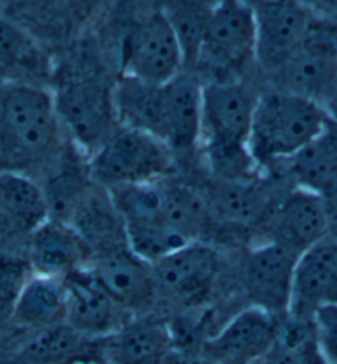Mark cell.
<instances>
[{
    "instance_id": "obj_36",
    "label": "cell",
    "mask_w": 337,
    "mask_h": 364,
    "mask_svg": "<svg viewBox=\"0 0 337 364\" xmlns=\"http://www.w3.org/2000/svg\"><path fill=\"white\" fill-rule=\"evenodd\" d=\"M303 2H306V0H303Z\"/></svg>"
},
{
    "instance_id": "obj_35",
    "label": "cell",
    "mask_w": 337,
    "mask_h": 364,
    "mask_svg": "<svg viewBox=\"0 0 337 364\" xmlns=\"http://www.w3.org/2000/svg\"><path fill=\"white\" fill-rule=\"evenodd\" d=\"M93 364H112V363H109V361H98V363H93Z\"/></svg>"
},
{
    "instance_id": "obj_11",
    "label": "cell",
    "mask_w": 337,
    "mask_h": 364,
    "mask_svg": "<svg viewBox=\"0 0 337 364\" xmlns=\"http://www.w3.org/2000/svg\"><path fill=\"white\" fill-rule=\"evenodd\" d=\"M281 318L249 305L214 331L201 351L216 364H260L274 348Z\"/></svg>"
},
{
    "instance_id": "obj_2",
    "label": "cell",
    "mask_w": 337,
    "mask_h": 364,
    "mask_svg": "<svg viewBox=\"0 0 337 364\" xmlns=\"http://www.w3.org/2000/svg\"><path fill=\"white\" fill-rule=\"evenodd\" d=\"M259 90L239 81L202 82L199 151L222 182H252L260 171L249 149Z\"/></svg>"
},
{
    "instance_id": "obj_3",
    "label": "cell",
    "mask_w": 337,
    "mask_h": 364,
    "mask_svg": "<svg viewBox=\"0 0 337 364\" xmlns=\"http://www.w3.org/2000/svg\"><path fill=\"white\" fill-rule=\"evenodd\" d=\"M51 81L64 132L88 158L119 127L114 99L117 77H107L94 60L71 58L53 69Z\"/></svg>"
},
{
    "instance_id": "obj_6",
    "label": "cell",
    "mask_w": 337,
    "mask_h": 364,
    "mask_svg": "<svg viewBox=\"0 0 337 364\" xmlns=\"http://www.w3.org/2000/svg\"><path fill=\"white\" fill-rule=\"evenodd\" d=\"M256 61V15L250 0H217L192 68L209 81H239Z\"/></svg>"
},
{
    "instance_id": "obj_15",
    "label": "cell",
    "mask_w": 337,
    "mask_h": 364,
    "mask_svg": "<svg viewBox=\"0 0 337 364\" xmlns=\"http://www.w3.org/2000/svg\"><path fill=\"white\" fill-rule=\"evenodd\" d=\"M68 297L66 323L89 338L104 340L133 317L107 292L89 266L64 279Z\"/></svg>"
},
{
    "instance_id": "obj_5",
    "label": "cell",
    "mask_w": 337,
    "mask_h": 364,
    "mask_svg": "<svg viewBox=\"0 0 337 364\" xmlns=\"http://www.w3.org/2000/svg\"><path fill=\"white\" fill-rule=\"evenodd\" d=\"M176 154L167 143L150 133L119 125L88 156L89 174L107 191L170 179Z\"/></svg>"
},
{
    "instance_id": "obj_26",
    "label": "cell",
    "mask_w": 337,
    "mask_h": 364,
    "mask_svg": "<svg viewBox=\"0 0 337 364\" xmlns=\"http://www.w3.org/2000/svg\"><path fill=\"white\" fill-rule=\"evenodd\" d=\"M68 297L64 279L31 276L21 287L12 310V323L19 328L38 331L66 323Z\"/></svg>"
},
{
    "instance_id": "obj_13",
    "label": "cell",
    "mask_w": 337,
    "mask_h": 364,
    "mask_svg": "<svg viewBox=\"0 0 337 364\" xmlns=\"http://www.w3.org/2000/svg\"><path fill=\"white\" fill-rule=\"evenodd\" d=\"M256 15V63L271 74L306 36L314 14L303 0H261Z\"/></svg>"
},
{
    "instance_id": "obj_32",
    "label": "cell",
    "mask_w": 337,
    "mask_h": 364,
    "mask_svg": "<svg viewBox=\"0 0 337 364\" xmlns=\"http://www.w3.org/2000/svg\"><path fill=\"white\" fill-rule=\"evenodd\" d=\"M165 364H216L201 350H188V348H171Z\"/></svg>"
},
{
    "instance_id": "obj_18",
    "label": "cell",
    "mask_w": 337,
    "mask_h": 364,
    "mask_svg": "<svg viewBox=\"0 0 337 364\" xmlns=\"http://www.w3.org/2000/svg\"><path fill=\"white\" fill-rule=\"evenodd\" d=\"M331 305H337V238L326 237L299 256L288 314L313 318Z\"/></svg>"
},
{
    "instance_id": "obj_19",
    "label": "cell",
    "mask_w": 337,
    "mask_h": 364,
    "mask_svg": "<svg viewBox=\"0 0 337 364\" xmlns=\"http://www.w3.org/2000/svg\"><path fill=\"white\" fill-rule=\"evenodd\" d=\"M171 348V325L148 312L133 315L115 333L104 338L103 358L112 364H165Z\"/></svg>"
},
{
    "instance_id": "obj_27",
    "label": "cell",
    "mask_w": 337,
    "mask_h": 364,
    "mask_svg": "<svg viewBox=\"0 0 337 364\" xmlns=\"http://www.w3.org/2000/svg\"><path fill=\"white\" fill-rule=\"evenodd\" d=\"M288 166L298 187L323 194L337 184V123L329 119L323 133Z\"/></svg>"
},
{
    "instance_id": "obj_22",
    "label": "cell",
    "mask_w": 337,
    "mask_h": 364,
    "mask_svg": "<svg viewBox=\"0 0 337 364\" xmlns=\"http://www.w3.org/2000/svg\"><path fill=\"white\" fill-rule=\"evenodd\" d=\"M64 222L71 223L93 251L98 255L128 248L124 220L114 205L110 192L94 184L84 192Z\"/></svg>"
},
{
    "instance_id": "obj_23",
    "label": "cell",
    "mask_w": 337,
    "mask_h": 364,
    "mask_svg": "<svg viewBox=\"0 0 337 364\" xmlns=\"http://www.w3.org/2000/svg\"><path fill=\"white\" fill-rule=\"evenodd\" d=\"M114 99L119 125L167 140V84H152L119 74Z\"/></svg>"
},
{
    "instance_id": "obj_30",
    "label": "cell",
    "mask_w": 337,
    "mask_h": 364,
    "mask_svg": "<svg viewBox=\"0 0 337 364\" xmlns=\"http://www.w3.org/2000/svg\"><path fill=\"white\" fill-rule=\"evenodd\" d=\"M31 269L26 258L14 255H0V322L10 320L15 301Z\"/></svg>"
},
{
    "instance_id": "obj_7",
    "label": "cell",
    "mask_w": 337,
    "mask_h": 364,
    "mask_svg": "<svg viewBox=\"0 0 337 364\" xmlns=\"http://www.w3.org/2000/svg\"><path fill=\"white\" fill-rule=\"evenodd\" d=\"M115 56L119 74L152 84L173 81L186 68L181 41L160 9L127 21Z\"/></svg>"
},
{
    "instance_id": "obj_9",
    "label": "cell",
    "mask_w": 337,
    "mask_h": 364,
    "mask_svg": "<svg viewBox=\"0 0 337 364\" xmlns=\"http://www.w3.org/2000/svg\"><path fill=\"white\" fill-rule=\"evenodd\" d=\"M158 301L176 307L199 309L216 286L221 272V256L212 246L195 242L152 264Z\"/></svg>"
},
{
    "instance_id": "obj_33",
    "label": "cell",
    "mask_w": 337,
    "mask_h": 364,
    "mask_svg": "<svg viewBox=\"0 0 337 364\" xmlns=\"http://www.w3.org/2000/svg\"><path fill=\"white\" fill-rule=\"evenodd\" d=\"M321 196H323L326 215H328L329 237L337 238V184L329 187V189L323 192Z\"/></svg>"
},
{
    "instance_id": "obj_29",
    "label": "cell",
    "mask_w": 337,
    "mask_h": 364,
    "mask_svg": "<svg viewBox=\"0 0 337 364\" xmlns=\"http://www.w3.org/2000/svg\"><path fill=\"white\" fill-rule=\"evenodd\" d=\"M217 0H158V9L173 26L183 46L186 66H192L206 25Z\"/></svg>"
},
{
    "instance_id": "obj_14",
    "label": "cell",
    "mask_w": 337,
    "mask_h": 364,
    "mask_svg": "<svg viewBox=\"0 0 337 364\" xmlns=\"http://www.w3.org/2000/svg\"><path fill=\"white\" fill-rule=\"evenodd\" d=\"M264 225L269 233L264 240L286 246L299 256L329 237L323 196L298 186L276 199Z\"/></svg>"
},
{
    "instance_id": "obj_1",
    "label": "cell",
    "mask_w": 337,
    "mask_h": 364,
    "mask_svg": "<svg viewBox=\"0 0 337 364\" xmlns=\"http://www.w3.org/2000/svg\"><path fill=\"white\" fill-rule=\"evenodd\" d=\"M68 143L51 90L24 82L5 85L0 92V171H48Z\"/></svg>"
},
{
    "instance_id": "obj_34",
    "label": "cell",
    "mask_w": 337,
    "mask_h": 364,
    "mask_svg": "<svg viewBox=\"0 0 337 364\" xmlns=\"http://www.w3.org/2000/svg\"><path fill=\"white\" fill-rule=\"evenodd\" d=\"M323 107L329 119L337 123V79L334 82L333 90H331V94L328 95V99H326Z\"/></svg>"
},
{
    "instance_id": "obj_17",
    "label": "cell",
    "mask_w": 337,
    "mask_h": 364,
    "mask_svg": "<svg viewBox=\"0 0 337 364\" xmlns=\"http://www.w3.org/2000/svg\"><path fill=\"white\" fill-rule=\"evenodd\" d=\"M25 258L33 274L66 279L90 264L93 251L71 223L51 217L31 233Z\"/></svg>"
},
{
    "instance_id": "obj_21",
    "label": "cell",
    "mask_w": 337,
    "mask_h": 364,
    "mask_svg": "<svg viewBox=\"0 0 337 364\" xmlns=\"http://www.w3.org/2000/svg\"><path fill=\"white\" fill-rule=\"evenodd\" d=\"M51 218L45 189L30 174L0 171V228L10 237L25 238Z\"/></svg>"
},
{
    "instance_id": "obj_8",
    "label": "cell",
    "mask_w": 337,
    "mask_h": 364,
    "mask_svg": "<svg viewBox=\"0 0 337 364\" xmlns=\"http://www.w3.org/2000/svg\"><path fill=\"white\" fill-rule=\"evenodd\" d=\"M274 87L324 104L337 79V23L314 18L299 46L270 74Z\"/></svg>"
},
{
    "instance_id": "obj_12",
    "label": "cell",
    "mask_w": 337,
    "mask_h": 364,
    "mask_svg": "<svg viewBox=\"0 0 337 364\" xmlns=\"http://www.w3.org/2000/svg\"><path fill=\"white\" fill-rule=\"evenodd\" d=\"M107 0H0L5 17L19 21L41 43L76 40Z\"/></svg>"
},
{
    "instance_id": "obj_24",
    "label": "cell",
    "mask_w": 337,
    "mask_h": 364,
    "mask_svg": "<svg viewBox=\"0 0 337 364\" xmlns=\"http://www.w3.org/2000/svg\"><path fill=\"white\" fill-rule=\"evenodd\" d=\"M53 69L43 43L19 21L0 15V76L41 85L53 77Z\"/></svg>"
},
{
    "instance_id": "obj_31",
    "label": "cell",
    "mask_w": 337,
    "mask_h": 364,
    "mask_svg": "<svg viewBox=\"0 0 337 364\" xmlns=\"http://www.w3.org/2000/svg\"><path fill=\"white\" fill-rule=\"evenodd\" d=\"M318 343L328 364H337V305L319 309L313 315Z\"/></svg>"
},
{
    "instance_id": "obj_28",
    "label": "cell",
    "mask_w": 337,
    "mask_h": 364,
    "mask_svg": "<svg viewBox=\"0 0 337 364\" xmlns=\"http://www.w3.org/2000/svg\"><path fill=\"white\" fill-rule=\"evenodd\" d=\"M260 364H328L321 353L313 318L290 314L283 317L275 345Z\"/></svg>"
},
{
    "instance_id": "obj_20",
    "label": "cell",
    "mask_w": 337,
    "mask_h": 364,
    "mask_svg": "<svg viewBox=\"0 0 337 364\" xmlns=\"http://www.w3.org/2000/svg\"><path fill=\"white\" fill-rule=\"evenodd\" d=\"M103 360V340L61 323L31 331L28 340L0 364H93Z\"/></svg>"
},
{
    "instance_id": "obj_25",
    "label": "cell",
    "mask_w": 337,
    "mask_h": 364,
    "mask_svg": "<svg viewBox=\"0 0 337 364\" xmlns=\"http://www.w3.org/2000/svg\"><path fill=\"white\" fill-rule=\"evenodd\" d=\"M167 144L175 154L191 156L199 151L202 81L195 74L181 73L167 82Z\"/></svg>"
},
{
    "instance_id": "obj_16",
    "label": "cell",
    "mask_w": 337,
    "mask_h": 364,
    "mask_svg": "<svg viewBox=\"0 0 337 364\" xmlns=\"http://www.w3.org/2000/svg\"><path fill=\"white\" fill-rule=\"evenodd\" d=\"M89 267L128 314H148L158 302L152 264L133 255L130 248L94 256Z\"/></svg>"
},
{
    "instance_id": "obj_4",
    "label": "cell",
    "mask_w": 337,
    "mask_h": 364,
    "mask_svg": "<svg viewBox=\"0 0 337 364\" xmlns=\"http://www.w3.org/2000/svg\"><path fill=\"white\" fill-rule=\"evenodd\" d=\"M329 123L324 107L316 100L285 90L261 92L254 112L249 149L261 173L288 164Z\"/></svg>"
},
{
    "instance_id": "obj_10",
    "label": "cell",
    "mask_w": 337,
    "mask_h": 364,
    "mask_svg": "<svg viewBox=\"0 0 337 364\" xmlns=\"http://www.w3.org/2000/svg\"><path fill=\"white\" fill-rule=\"evenodd\" d=\"M299 255L271 240H261L249 250L242 282L250 305L276 317H286L291 307L293 284Z\"/></svg>"
}]
</instances>
